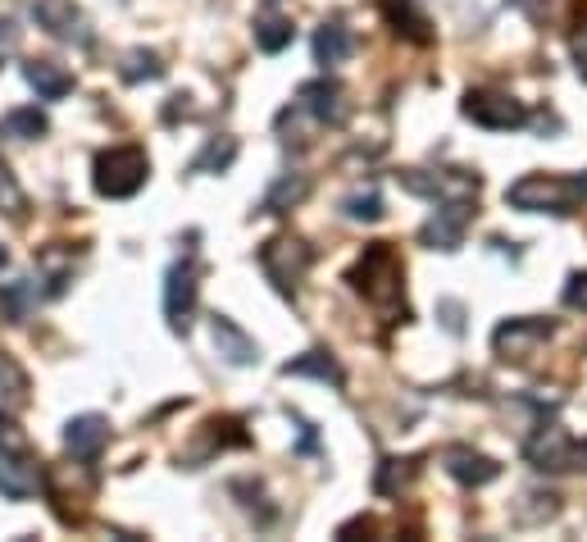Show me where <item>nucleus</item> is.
Segmentation results:
<instances>
[{"label": "nucleus", "mask_w": 587, "mask_h": 542, "mask_svg": "<svg viewBox=\"0 0 587 542\" xmlns=\"http://www.w3.org/2000/svg\"><path fill=\"white\" fill-rule=\"evenodd\" d=\"M196 292H200V269L196 261H178L169 269V282H164V315L178 333L192 328V310H196Z\"/></svg>", "instance_id": "6"}, {"label": "nucleus", "mask_w": 587, "mask_h": 542, "mask_svg": "<svg viewBox=\"0 0 587 542\" xmlns=\"http://www.w3.org/2000/svg\"><path fill=\"white\" fill-rule=\"evenodd\" d=\"M233 155H237V142H233V137L210 142V146H206V155L196 160V169H228V165H233Z\"/></svg>", "instance_id": "24"}, {"label": "nucleus", "mask_w": 587, "mask_h": 542, "mask_svg": "<svg viewBox=\"0 0 587 542\" xmlns=\"http://www.w3.org/2000/svg\"><path fill=\"white\" fill-rule=\"evenodd\" d=\"M23 77H28V87H37L41 100H60L73 92V77L56 64V60H33V64H23Z\"/></svg>", "instance_id": "15"}, {"label": "nucleus", "mask_w": 587, "mask_h": 542, "mask_svg": "<svg viewBox=\"0 0 587 542\" xmlns=\"http://www.w3.org/2000/svg\"><path fill=\"white\" fill-rule=\"evenodd\" d=\"M37 483H41V465L28 451H19V443L0 447V493L10 502H23L37 493Z\"/></svg>", "instance_id": "7"}, {"label": "nucleus", "mask_w": 587, "mask_h": 542, "mask_svg": "<svg viewBox=\"0 0 587 542\" xmlns=\"http://www.w3.org/2000/svg\"><path fill=\"white\" fill-rule=\"evenodd\" d=\"M5 133L10 137H41L46 133V115L41 110H14V115H5Z\"/></svg>", "instance_id": "21"}, {"label": "nucleus", "mask_w": 587, "mask_h": 542, "mask_svg": "<svg viewBox=\"0 0 587 542\" xmlns=\"http://www.w3.org/2000/svg\"><path fill=\"white\" fill-rule=\"evenodd\" d=\"M465 228H469V201L455 196V201H447L442 210L424 224V242L432 251H455V246H461V238H465Z\"/></svg>", "instance_id": "9"}, {"label": "nucleus", "mask_w": 587, "mask_h": 542, "mask_svg": "<svg viewBox=\"0 0 587 542\" xmlns=\"http://www.w3.org/2000/svg\"><path fill=\"white\" fill-rule=\"evenodd\" d=\"M574 60H578V73L587 77V37H583V41H574Z\"/></svg>", "instance_id": "28"}, {"label": "nucleus", "mask_w": 587, "mask_h": 542, "mask_svg": "<svg viewBox=\"0 0 587 542\" xmlns=\"http://www.w3.org/2000/svg\"><path fill=\"white\" fill-rule=\"evenodd\" d=\"M33 301H37V282H33V278H14V282H5V288H0V305H5L10 320L28 315Z\"/></svg>", "instance_id": "18"}, {"label": "nucleus", "mask_w": 587, "mask_h": 542, "mask_svg": "<svg viewBox=\"0 0 587 542\" xmlns=\"http://www.w3.org/2000/svg\"><path fill=\"white\" fill-rule=\"evenodd\" d=\"M160 73H164V64H160V56H150V50H133V56L123 60L127 83H137V77H160Z\"/></svg>", "instance_id": "22"}, {"label": "nucleus", "mask_w": 587, "mask_h": 542, "mask_svg": "<svg viewBox=\"0 0 587 542\" xmlns=\"http://www.w3.org/2000/svg\"><path fill=\"white\" fill-rule=\"evenodd\" d=\"M447 470L455 483H465V487H482V483H492L501 474V465L492 456H482L474 447H451L447 451Z\"/></svg>", "instance_id": "10"}, {"label": "nucleus", "mask_w": 587, "mask_h": 542, "mask_svg": "<svg viewBox=\"0 0 587 542\" xmlns=\"http://www.w3.org/2000/svg\"><path fill=\"white\" fill-rule=\"evenodd\" d=\"M351 288L369 297L374 305H388V310H405L401 301V261H396V251L388 242H374L365 255H360V265L351 269Z\"/></svg>", "instance_id": "2"}, {"label": "nucleus", "mask_w": 587, "mask_h": 542, "mask_svg": "<svg viewBox=\"0 0 587 542\" xmlns=\"http://www.w3.org/2000/svg\"><path fill=\"white\" fill-rule=\"evenodd\" d=\"M210 333H215V347H219V356L228 360V365H255V360H260V347H255V338H246V333L228 320V315H215L210 320Z\"/></svg>", "instance_id": "11"}, {"label": "nucleus", "mask_w": 587, "mask_h": 542, "mask_svg": "<svg viewBox=\"0 0 587 542\" xmlns=\"http://www.w3.org/2000/svg\"><path fill=\"white\" fill-rule=\"evenodd\" d=\"M505 201L515 205V210H528V215H574L587 201V188H583V178L524 173L519 183L505 188Z\"/></svg>", "instance_id": "1"}, {"label": "nucleus", "mask_w": 587, "mask_h": 542, "mask_svg": "<svg viewBox=\"0 0 587 542\" xmlns=\"http://www.w3.org/2000/svg\"><path fill=\"white\" fill-rule=\"evenodd\" d=\"M461 110H465V119H474L478 128H492V133H510V128H519L528 119V110L510 92H488V87L469 92Z\"/></svg>", "instance_id": "5"}, {"label": "nucleus", "mask_w": 587, "mask_h": 542, "mask_svg": "<svg viewBox=\"0 0 587 542\" xmlns=\"http://www.w3.org/2000/svg\"><path fill=\"white\" fill-rule=\"evenodd\" d=\"M301 110L310 115L315 123H342V115H346L342 87L328 83V77H319V83H305V87H301Z\"/></svg>", "instance_id": "12"}, {"label": "nucleus", "mask_w": 587, "mask_h": 542, "mask_svg": "<svg viewBox=\"0 0 587 542\" xmlns=\"http://www.w3.org/2000/svg\"><path fill=\"white\" fill-rule=\"evenodd\" d=\"M10 265V255H5V246H0V269H5Z\"/></svg>", "instance_id": "29"}, {"label": "nucleus", "mask_w": 587, "mask_h": 542, "mask_svg": "<svg viewBox=\"0 0 587 542\" xmlns=\"http://www.w3.org/2000/svg\"><path fill=\"white\" fill-rule=\"evenodd\" d=\"M283 374H315V378H323V383L342 387V365H338V360L328 356V351H305L301 360H288Z\"/></svg>", "instance_id": "17"}, {"label": "nucleus", "mask_w": 587, "mask_h": 542, "mask_svg": "<svg viewBox=\"0 0 587 542\" xmlns=\"http://www.w3.org/2000/svg\"><path fill=\"white\" fill-rule=\"evenodd\" d=\"M33 19L60 41H87V19L73 0H33Z\"/></svg>", "instance_id": "8"}, {"label": "nucleus", "mask_w": 587, "mask_h": 542, "mask_svg": "<svg viewBox=\"0 0 587 542\" xmlns=\"http://www.w3.org/2000/svg\"><path fill=\"white\" fill-rule=\"evenodd\" d=\"M260 269L269 274V282L278 292H296V282L310 269V251H305L296 238H273L260 246Z\"/></svg>", "instance_id": "4"}, {"label": "nucleus", "mask_w": 587, "mask_h": 542, "mask_svg": "<svg viewBox=\"0 0 587 542\" xmlns=\"http://www.w3.org/2000/svg\"><path fill=\"white\" fill-rule=\"evenodd\" d=\"M301 196H305V178H301V173H296V178L288 173V178H278L273 192L265 196V210H269V215H283L288 205H296Z\"/></svg>", "instance_id": "20"}, {"label": "nucleus", "mask_w": 587, "mask_h": 542, "mask_svg": "<svg viewBox=\"0 0 587 542\" xmlns=\"http://www.w3.org/2000/svg\"><path fill=\"white\" fill-rule=\"evenodd\" d=\"M542 338H551V324H542V320H510V324L497 328V351H510L515 360H524Z\"/></svg>", "instance_id": "13"}, {"label": "nucleus", "mask_w": 587, "mask_h": 542, "mask_svg": "<svg viewBox=\"0 0 587 542\" xmlns=\"http://www.w3.org/2000/svg\"><path fill=\"white\" fill-rule=\"evenodd\" d=\"M565 305H574V310L583 305V310H587V274H574V278H570V288H565Z\"/></svg>", "instance_id": "26"}, {"label": "nucleus", "mask_w": 587, "mask_h": 542, "mask_svg": "<svg viewBox=\"0 0 587 542\" xmlns=\"http://www.w3.org/2000/svg\"><path fill=\"white\" fill-rule=\"evenodd\" d=\"M351 56V33L342 28V23H323V28L315 33V60L319 64H342Z\"/></svg>", "instance_id": "16"}, {"label": "nucleus", "mask_w": 587, "mask_h": 542, "mask_svg": "<svg viewBox=\"0 0 587 542\" xmlns=\"http://www.w3.org/2000/svg\"><path fill=\"white\" fill-rule=\"evenodd\" d=\"M346 215L351 219H382V201H378V192L369 188V192H355V196H346Z\"/></svg>", "instance_id": "23"}, {"label": "nucleus", "mask_w": 587, "mask_h": 542, "mask_svg": "<svg viewBox=\"0 0 587 542\" xmlns=\"http://www.w3.org/2000/svg\"><path fill=\"white\" fill-rule=\"evenodd\" d=\"M19 46V28L10 19H0V56H10V50Z\"/></svg>", "instance_id": "27"}, {"label": "nucleus", "mask_w": 587, "mask_h": 542, "mask_svg": "<svg viewBox=\"0 0 587 542\" xmlns=\"http://www.w3.org/2000/svg\"><path fill=\"white\" fill-rule=\"evenodd\" d=\"M0 205H10V210H19V205H23V192L14 188V178H10L5 165H0Z\"/></svg>", "instance_id": "25"}, {"label": "nucleus", "mask_w": 587, "mask_h": 542, "mask_svg": "<svg viewBox=\"0 0 587 542\" xmlns=\"http://www.w3.org/2000/svg\"><path fill=\"white\" fill-rule=\"evenodd\" d=\"M288 41H292V23L283 14H265L260 23H255V46L269 50V56H278Z\"/></svg>", "instance_id": "19"}, {"label": "nucleus", "mask_w": 587, "mask_h": 542, "mask_svg": "<svg viewBox=\"0 0 587 542\" xmlns=\"http://www.w3.org/2000/svg\"><path fill=\"white\" fill-rule=\"evenodd\" d=\"M146 173H150V160L137 146H114V150L96 155V192L100 196H114V201L133 196V192H142Z\"/></svg>", "instance_id": "3"}, {"label": "nucleus", "mask_w": 587, "mask_h": 542, "mask_svg": "<svg viewBox=\"0 0 587 542\" xmlns=\"http://www.w3.org/2000/svg\"><path fill=\"white\" fill-rule=\"evenodd\" d=\"M106 437H110L106 420L100 415H78V420H69V429H64V447L78 460H91V456H100V447H106Z\"/></svg>", "instance_id": "14"}]
</instances>
